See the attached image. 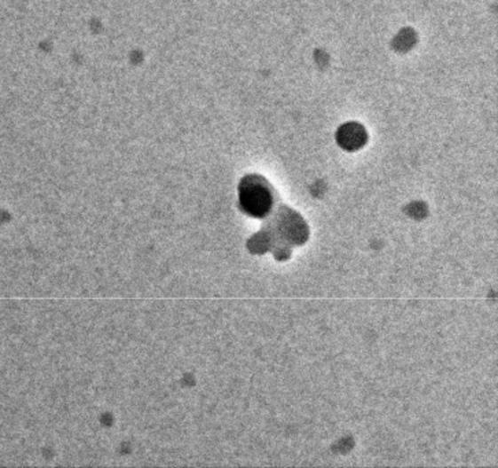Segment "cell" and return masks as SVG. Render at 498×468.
Returning a JSON list of instances; mask_svg holds the SVG:
<instances>
[{"instance_id":"obj_1","label":"cell","mask_w":498,"mask_h":468,"mask_svg":"<svg viewBox=\"0 0 498 468\" xmlns=\"http://www.w3.org/2000/svg\"><path fill=\"white\" fill-rule=\"evenodd\" d=\"M239 203L246 215L266 218L275 205V191L261 176H246L239 186Z\"/></svg>"},{"instance_id":"obj_2","label":"cell","mask_w":498,"mask_h":468,"mask_svg":"<svg viewBox=\"0 0 498 468\" xmlns=\"http://www.w3.org/2000/svg\"><path fill=\"white\" fill-rule=\"evenodd\" d=\"M275 233L278 238L284 243L293 246L304 245L309 238L308 224L305 220L291 210V209L281 206L275 218Z\"/></svg>"},{"instance_id":"obj_3","label":"cell","mask_w":498,"mask_h":468,"mask_svg":"<svg viewBox=\"0 0 498 468\" xmlns=\"http://www.w3.org/2000/svg\"><path fill=\"white\" fill-rule=\"evenodd\" d=\"M367 133L364 128L357 124H347L339 130L338 142L344 150L354 151L364 146Z\"/></svg>"}]
</instances>
